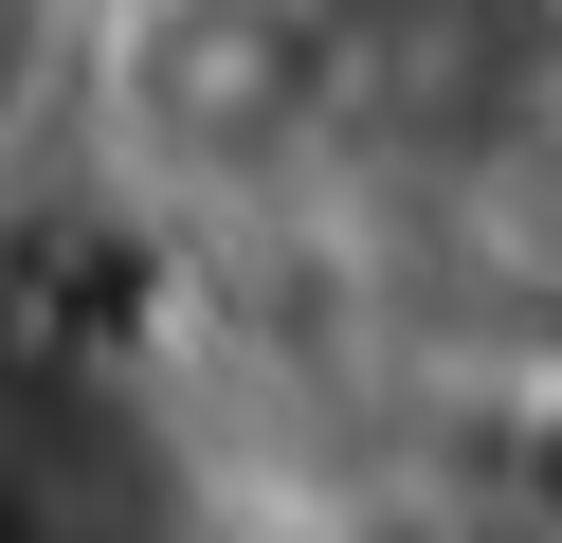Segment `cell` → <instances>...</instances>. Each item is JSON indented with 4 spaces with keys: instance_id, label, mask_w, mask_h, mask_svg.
<instances>
[{
    "instance_id": "1",
    "label": "cell",
    "mask_w": 562,
    "mask_h": 543,
    "mask_svg": "<svg viewBox=\"0 0 562 543\" xmlns=\"http://www.w3.org/2000/svg\"><path fill=\"white\" fill-rule=\"evenodd\" d=\"M74 91L110 109L146 200L272 217L363 145V36L345 0H91Z\"/></svg>"
},
{
    "instance_id": "2",
    "label": "cell",
    "mask_w": 562,
    "mask_h": 543,
    "mask_svg": "<svg viewBox=\"0 0 562 543\" xmlns=\"http://www.w3.org/2000/svg\"><path fill=\"white\" fill-rule=\"evenodd\" d=\"M0 543H200V489L110 381H0Z\"/></svg>"
},
{
    "instance_id": "3",
    "label": "cell",
    "mask_w": 562,
    "mask_h": 543,
    "mask_svg": "<svg viewBox=\"0 0 562 543\" xmlns=\"http://www.w3.org/2000/svg\"><path fill=\"white\" fill-rule=\"evenodd\" d=\"M308 543H544L508 471H363L308 507Z\"/></svg>"
},
{
    "instance_id": "4",
    "label": "cell",
    "mask_w": 562,
    "mask_h": 543,
    "mask_svg": "<svg viewBox=\"0 0 562 543\" xmlns=\"http://www.w3.org/2000/svg\"><path fill=\"white\" fill-rule=\"evenodd\" d=\"M74 55H91V0H0V163L74 109Z\"/></svg>"
}]
</instances>
